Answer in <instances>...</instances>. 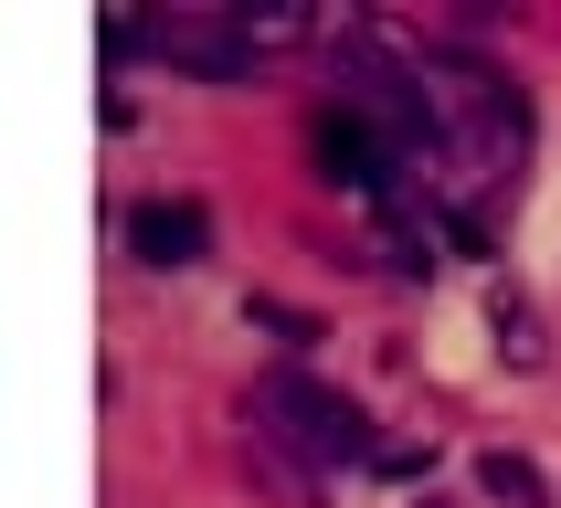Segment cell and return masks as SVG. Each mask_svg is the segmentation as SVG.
<instances>
[{
	"label": "cell",
	"mask_w": 561,
	"mask_h": 508,
	"mask_svg": "<svg viewBox=\"0 0 561 508\" xmlns=\"http://www.w3.org/2000/svg\"><path fill=\"white\" fill-rule=\"evenodd\" d=\"M244 328H265V339H286V349H318L329 328H318L308 308H286V297H244Z\"/></svg>",
	"instance_id": "obj_7"
},
{
	"label": "cell",
	"mask_w": 561,
	"mask_h": 508,
	"mask_svg": "<svg viewBox=\"0 0 561 508\" xmlns=\"http://www.w3.org/2000/svg\"><path fill=\"white\" fill-rule=\"evenodd\" d=\"M477 487H488L499 508H551V476H540L530 455H508V444H488V455H477Z\"/></svg>",
	"instance_id": "obj_6"
},
{
	"label": "cell",
	"mask_w": 561,
	"mask_h": 508,
	"mask_svg": "<svg viewBox=\"0 0 561 508\" xmlns=\"http://www.w3.org/2000/svg\"><path fill=\"white\" fill-rule=\"evenodd\" d=\"M435 74V117L456 127V159L477 181H519V149H530V106L508 95V74H488L477 54H424Z\"/></svg>",
	"instance_id": "obj_2"
},
{
	"label": "cell",
	"mask_w": 561,
	"mask_h": 508,
	"mask_svg": "<svg viewBox=\"0 0 561 508\" xmlns=\"http://www.w3.org/2000/svg\"><path fill=\"white\" fill-rule=\"evenodd\" d=\"M371 476H424V455H413V444H392V435H381V444H371Z\"/></svg>",
	"instance_id": "obj_8"
},
{
	"label": "cell",
	"mask_w": 561,
	"mask_h": 508,
	"mask_svg": "<svg viewBox=\"0 0 561 508\" xmlns=\"http://www.w3.org/2000/svg\"><path fill=\"white\" fill-rule=\"evenodd\" d=\"M488 328H499V360H508V371H540V360H551V339H540V308L519 297V286H488Z\"/></svg>",
	"instance_id": "obj_5"
},
{
	"label": "cell",
	"mask_w": 561,
	"mask_h": 508,
	"mask_svg": "<svg viewBox=\"0 0 561 508\" xmlns=\"http://www.w3.org/2000/svg\"><path fill=\"white\" fill-rule=\"evenodd\" d=\"M254 444L265 455H286V476L308 487V476H329V466H371V413L350 403V392H329V381H308V371H265L254 381Z\"/></svg>",
	"instance_id": "obj_1"
},
{
	"label": "cell",
	"mask_w": 561,
	"mask_h": 508,
	"mask_svg": "<svg viewBox=\"0 0 561 508\" xmlns=\"http://www.w3.org/2000/svg\"><path fill=\"white\" fill-rule=\"evenodd\" d=\"M159 54L170 74H202V85H244L265 43L244 32V11H170V22H106V64Z\"/></svg>",
	"instance_id": "obj_3"
},
{
	"label": "cell",
	"mask_w": 561,
	"mask_h": 508,
	"mask_svg": "<svg viewBox=\"0 0 561 508\" xmlns=\"http://www.w3.org/2000/svg\"><path fill=\"white\" fill-rule=\"evenodd\" d=\"M424 508H445V498H424Z\"/></svg>",
	"instance_id": "obj_9"
},
{
	"label": "cell",
	"mask_w": 561,
	"mask_h": 508,
	"mask_svg": "<svg viewBox=\"0 0 561 508\" xmlns=\"http://www.w3.org/2000/svg\"><path fill=\"white\" fill-rule=\"evenodd\" d=\"M127 254L159 265V276L213 265V201H191V190H149V201H127Z\"/></svg>",
	"instance_id": "obj_4"
}]
</instances>
